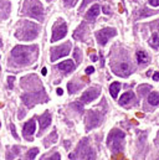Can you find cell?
<instances>
[{
	"mask_svg": "<svg viewBox=\"0 0 159 160\" xmlns=\"http://www.w3.org/2000/svg\"><path fill=\"white\" fill-rule=\"evenodd\" d=\"M10 129H11V133H13L14 138H16V139H18V134H16V131H15V125H14V124H10Z\"/></svg>",
	"mask_w": 159,
	"mask_h": 160,
	"instance_id": "25",
	"label": "cell"
},
{
	"mask_svg": "<svg viewBox=\"0 0 159 160\" xmlns=\"http://www.w3.org/2000/svg\"><path fill=\"white\" fill-rule=\"evenodd\" d=\"M98 15H100V6L96 4V5L91 6V9H88V11L86 14V19L89 20V21H92V20L96 19Z\"/></svg>",
	"mask_w": 159,
	"mask_h": 160,
	"instance_id": "14",
	"label": "cell"
},
{
	"mask_svg": "<svg viewBox=\"0 0 159 160\" xmlns=\"http://www.w3.org/2000/svg\"><path fill=\"white\" fill-rule=\"evenodd\" d=\"M63 2H65V4H66V5L71 6V5H74V4H75L76 0H63Z\"/></svg>",
	"mask_w": 159,
	"mask_h": 160,
	"instance_id": "28",
	"label": "cell"
},
{
	"mask_svg": "<svg viewBox=\"0 0 159 160\" xmlns=\"http://www.w3.org/2000/svg\"><path fill=\"white\" fill-rule=\"evenodd\" d=\"M87 143H88L87 139H83L77 148V153H78V155H81L80 158H82V159H94L96 158L94 156V151L89 149Z\"/></svg>",
	"mask_w": 159,
	"mask_h": 160,
	"instance_id": "10",
	"label": "cell"
},
{
	"mask_svg": "<svg viewBox=\"0 0 159 160\" xmlns=\"http://www.w3.org/2000/svg\"><path fill=\"white\" fill-rule=\"evenodd\" d=\"M113 36H116V29L113 27H105L96 33V39L100 45H106L107 41Z\"/></svg>",
	"mask_w": 159,
	"mask_h": 160,
	"instance_id": "5",
	"label": "cell"
},
{
	"mask_svg": "<svg viewBox=\"0 0 159 160\" xmlns=\"http://www.w3.org/2000/svg\"><path fill=\"white\" fill-rule=\"evenodd\" d=\"M71 46H72L71 42H65L63 45H61V46H58L56 49H52V51H51V61H56V60H58L61 57L67 56L70 53V51H71Z\"/></svg>",
	"mask_w": 159,
	"mask_h": 160,
	"instance_id": "6",
	"label": "cell"
},
{
	"mask_svg": "<svg viewBox=\"0 0 159 160\" xmlns=\"http://www.w3.org/2000/svg\"><path fill=\"white\" fill-rule=\"evenodd\" d=\"M112 71L121 77H127L133 72V67L129 65L128 62H121L116 66H112Z\"/></svg>",
	"mask_w": 159,
	"mask_h": 160,
	"instance_id": "8",
	"label": "cell"
},
{
	"mask_svg": "<svg viewBox=\"0 0 159 160\" xmlns=\"http://www.w3.org/2000/svg\"><path fill=\"white\" fill-rule=\"evenodd\" d=\"M98 94H100V89L98 88H89L81 96V102L82 103H89L93 100H96L98 97Z\"/></svg>",
	"mask_w": 159,
	"mask_h": 160,
	"instance_id": "11",
	"label": "cell"
},
{
	"mask_svg": "<svg viewBox=\"0 0 159 160\" xmlns=\"http://www.w3.org/2000/svg\"><path fill=\"white\" fill-rule=\"evenodd\" d=\"M56 93H57L58 96H62V93H63V91H62V88H57V89H56Z\"/></svg>",
	"mask_w": 159,
	"mask_h": 160,
	"instance_id": "31",
	"label": "cell"
},
{
	"mask_svg": "<svg viewBox=\"0 0 159 160\" xmlns=\"http://www.w3.org/2000/svg\"><path fill=\"white\" fill-rule=\"evenodd\" d=\"M14 81H15V77H14V76H9V77H8V83H9V87H10V88L14 87Z\"/></svg>",
	"mask_w": 159,
	"mask_h": 160,
	"instance_id": "24",
	"label": "cell"
},
{
	"mask_svg": "<svg viewBox=\"0 0 159 160\" xmlns=\"http://www.w3.org/2000/svg\"><path fill=\"white\" fill-rule=\"evenodd\" d=\"M66 33H67V25L65 22H61L60 25H55L54 26V30H52V37H51V41L52 42H56L61 39H63L66 36Z\"/></svg>",
	"mask_w": 159,
	"mask_h": 160,
	"instance_id": "9",
	"label": "cell"
},
{
	"mask_svg": "<svg viewBox=\"0 0 159 160\" xmlns=\"http://www.w3.org/2000/svg\"><path fill=\"white\" fill-rule=\"evenodd\" d=\"M149 4L154 8H157V6H159V0H149Z\"/></svg>",
	"mask_w": 159,
	"mask_h": 160,
	"instance_id": "26",
	"label": "cell"
},
{
	"mask_svg": "<svg viewBox=\"0 0 159 160\" xmlns=\"http://www.w3.org/2000/svg\"><path fill=\"white\" fill-rule=\"evenodd\" d=\"M25 13L29 16L38 19L39 21L44 20V8L36 0H26L25 2Z\"/></svg>",
	"mask_w": 159,
	"mask_h": 160,
	"instance_id": "3",
	"label": "cell"
},
{
	"mask_svg": "<svg viewBox=\"0 0 159 160\" xmlns=\"http://www.w3.org/2000/svg\"><path fill=\"white\" fill-rule=\"evenodd\" d=\"M38 154H39V149H38V148L30 149V150L27 151V154H26V158H27V159H35Z\"/></svg>",
	"mask_w": 159,
	"mask_h": 160,
	"instance_id": "21",
	"label": "cell"
},
{
	"mask_svg": "<svg viewBox=\"0 0 159 160\" xmlns=\"http://www.w3.org/2000/svg\"><path fill=\"white\" fill-rule=\"evenodd\" d=\"M35 129H36V123L34 119H30L29 122L25 123L24 125V129H22V134L25 135L26 139L31 140V135L35 133Z\"/></svg>",
	"mask_w": 159,
	"mask_h": 160,
	"instance_id": "12",
	"label": "cell"
},
{
	"mask_svg": "<svg viewBox=\"0 0 159 160\" xmlns=\"http://www.w3.org/2000/svg\"><path fill=\"white\" fill-rule=\"evenodd\" d=\"M137 61H138V63H147L149 61V58L144 51H138L137 52Z\"/></svg>",
	"mask_w": 159,
	"mask_h": 160,
	"instance_id": "19",
	"label": "cell"
},
{
	"mask_svg": "<svg viewBox=\"0 0 159 160\" xmlns=\"http://www.w3.org/2000/svg\"><path fill=\"white\" fill-rule=\"evenodd\" d=\"M148 102L152 104V106H158V103H159V96H158V93L157 92H153L149 97H148Z\"/></svg>",
	"mask_w": 159,
	"mask_h": 160,
	"instance_id": "20",
	"label": "cell"
},
{
	"mask_svg": "<svg viewBox=\"0 0 159 160\" xmlns=\"http://www.w3.org/2000/svg\"><path fill=\"white\" fill-rule=\"evenodd\" d=\"M57 67H58V70H61L63 72H72L75 70V63H74V61L67 60V61H63V62L58 63Z\"/></svg>",
	"mask_w": 159,
	"mask_h": 160,
	"instance_id": "13",
	"label": "cell"
},
{
	"mask_svg": "<svg viewBox=\"0 0 159 160\" xmlns=\"http://www.w3.org/2000/svg\"><path fill=\"white\" fill-rule=\"evenodd\" d=\"M78 88H80L78 86H75L74 83H69V92L70 93H75L76 89H78Z\"/></svg>",
	"mask_w": 159,
	"mask_h": 160,
	"instance_id": "23",
	"label": "cell"
},
{
	"mask_svg": "<svg viewBox=\"0 0 159 160\" xmlns=\"http://www.w3.org/2000/svg\"><path fill=\"white\" fill-rule=\"evenodd\" d=\"M47 2H51V0H47Z\"/></svg>",
	"mask_w": 159,
	"mask_h": 160,
	"instance_id": "35",
	"label": "cell"
},
{
	"mask_svg": "<svg viewBox=\"0 0 159 160\" xmlns=\"http://www.w3.org/2000/svg\"><path fill=\"white\" fill-rule=\"evenodd\" d=\"M2 45H3V41H2V40H0V46H2Z\"/></svg>",
	"mask_w": 159,
	"mask_h": 160,
	"instance_id": "34",
	"label": "cell"
},
{
	"mask_svg": "<svg viewBox=\"0 0 159 160\" xmlns=\"http://www.w3.org/2000/svg\"><path fill=\"white\" fill-rule=\"evenodd\" d=\"M101 119H102V115L98 112L89 111L87 117H86V129L91 131V129H93V128H96L101 123Z\"/></svg>",
	"mask_w": 159,
	"mask_h": 160,
	"instance_id": "7",
	"label": "cell"
},
{
	"mask_svg": "<svg viewBox=\"0 0 159 160\" xmlns=\"http://www.w3.org/2000/svg\"><path fill=\"white\" fill-rule=\"evenodd\" d=\"M41 73H42V76H45V75H46V73H47V70H46V68H45V67H44V68H42V70H41Z\"/></svg>",
	"mask_w": 159,
	"mask_h": 160,
	"instance_id": "33",
	"label": "cell"
},
{
	"mask_svg": "<svg viewBox=\"0 0 159 160\" xmlns=\"http://www.w3.org/2000/svg\"><path fill=\"white\" fill-rule=\"evenodd\" d=\"M38 33H39V26L36 24L30 21H22L16 31V37L24 41H31L36 39Z\"/></svg>",
	"mask_w": 159,
	"mask_h": 160,
	"instance_id": "2",
	"label": "cell"
},
{
	"mask_svg": "<svg viewBox=\"0 0 159 160\" xmlns=\"http://www.w3.org/2000/svg\"><path fill=\"white\" fill-rule=\"evenodd\" d=\"M39 123H40L41 131L46 129V128L50 125V123H51V115H50V113H45L44 115H40L39 117Z\"/></svg>",
	"mask_w": 159,
	"mask_h": 160,
	"instance_id": "15",
	"label": "cell"
},
{
	"mask_svg": "<svg viewBox=\"0 0 159 160\" xmlns=\"http://www.w3.org/2000/svg\"><path fill=\"white\" fill-rule=\"evenodd\" d=\"M123 139H124V133L114 129L109 133L108 139H107V144L109 145L111 150L116 153V151H119L123 148Z\"/></svg>",
	"mask_w": 159,
	"mask_h": 160,
	"instance_id": "4",
	"label": "cell"
},
{
	"mask_svg": "<svg viewBox=\"0 0 159 160\" xmlns=\"http://www.w3.org/2000/svg\"><path fill=\"white\" fill-rule=\"evenodd\" d=\"M74 57H75L76 62H78V63L81 62V50H80V49H76V50H75V56H74Z\"/></svg>",
	"mask_w": 159,
	"mask_h": 160,
	"instance_id": "22",
	"label": "cell"
},
{
	"mask_svg": "<svg viewBox=\"0 0 159 160\" xmlns=\"http://www.w3.org/2000/svg\"><path fill=\"white\" fill-rule=\"evenodd\" d=\"M93 72H94V68H93L92 66H89V67L86 68V73H87V75H91V73H93Z\"/></svg>",
	"mask_w": 159,
	"mask_h": 160,
	"instance_id": "27",
	"label": "cell"
},
{
	"mask_svg": "<svg viewBox=\"0 0 159 160\" xmlns=\"http://www.w3.org/2000/svg\"><path fill=\"white\" fill-rule=\"evenodd\" d=\"M103 13H105V14H111V10H109L108 8H103Z\"/></svg>",
	"mask_w": 159,
	"mask_h": 160,
	"instance_id": "32",
	"label": "cell"
},
{
	"mask_svg": "<svg viewBox=\"0 0 159 160\" xmlns=\"http://www.w3.org/2000/svg\"><path fill=\"white\" fill-rule=\"evenodd\" d=\"M13 58L19 65H29V63L34 62L38 55L36 46H16L14 47Z\"/></svg>",
	"mask_w": 159,
	"mask_h": 160,
	"instance_id": "1",
	"label": "cell"
},
{
	"mask_svg": "<svg viewBox=\"0 0 159 160\" xmlns=\"http://www.w3.org/2000/svg\"><path fill=\"white\" fill-rule=\"evenodd\" d=\"M153 80H154V81H158V80H159V73H158V72H155V73L153 75Z\"/></svg>",
	"mask_w": 159,
	"mask_h": 160,
	"instance_id": "30",
	"label": "cell"
},
{
	"mask_svg": "<svg viewBox=\"0 0 159 160\" xmlns=\"http://www.w3.org/2000/svg\"><path fill=\"white\" fill-rule=\"evenodd\" d=\"M119 89H121V83H118V82H113L109 86V93H111V96H112L113 98H117Z\"/></svg>",
	"mask_w": 159,
	"mask_h": 160,
	"instance_id": "17",
	"label": "cell"
},
{
	"mask_svg": "<svg viewBox=\"0 0 159 160\" xmlns=\"http://www.w3.org/2000/svg\"><path fill=\"white\" fill-rule=\"evenodd\" d=\"M133 100H134L133 93H132V92H127V93H124L123 96H121V98H119L118 102H119L121 106H128Z\"/></svg>",
	"mask_w": 159,
	"mask_h": 160,
	"instance_id": "16",
	"label": "cell"
},
{
	"mask_svg": "<svg viewBox=\"0 0 159 160\" xmlns=\"http://www.w3.org/2000/svg\"><path fill=\"white\" fill-rule=\"evenodd\" d=\"M0 127H2V124H0Z\"/></svg>",
	"mask_w": 159,
	"mask_h": 160,
	"instance_id": "36",
	"label": "cell"
},
{
	"mask_svg": "<svg viewBox=\"0 0 159 160\" xmlns=\"http://www.w3.org/2000/svg\"><path fill=\"white\" fill-rule=\"evenodd\" d=\"M149 45L153 47V49H158L159 47V36L157 33H154L152 35V37L149 39Z\"/></svg>",
	"mask_w": 159,
	"mask_h": 160,
	"instance_id": "18",
	"label": "cell"
},
{
	"mask_svg": "<svg viewBox=\"0 0 159 160\" xmlns=\"http://www.w3.org/2000/svg\"><path fill=\"white\" fill-rule=\"evenodd\" d=\"M60 158H61V156H60V154H57V153H56V154H54V156H51L50 159H51V160H56V159H58V160H60Z\"/></svg>",
	"mask_w": 159,
	"mask_h": 160,
	"instance_id": "29",
	"label": "cell"
}]
</instances>
